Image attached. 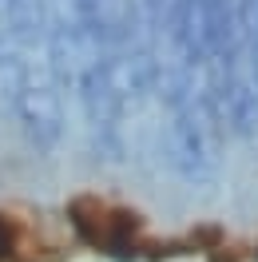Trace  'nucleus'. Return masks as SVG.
<instances>
[{
    "mask_svg": "<svg viewBox=\"0 0 258 262\" xmlns=\"http://www.w3.org/2000/svg\"><path fill=\"white\" fill-rule=\"evenodd\" d=\"M64 76L48 0H0V92L20 131L40 151L64 139Z\"/></svg>",
    "mask_w": 258,
    "mask_h": 262,
    "instance_id": "nucleus-1",
    "label": "nucleus"
},
{
    "mask_svg": "<svg viewBox=\"0 0 258 262\" xmlns=\"http://www.w3.org/2000/svg\"><path fill=\"white\" fill-rule=\"evenodd\" d=\"M12 246H16V234H12V223L0 214V262L12 258Z\"/></svg>",
    "mask_w": 258,
    "mask_h": 262,
    "instance_id": "nucleus-2",
    "label": "nucleus"
}]
</instances>
